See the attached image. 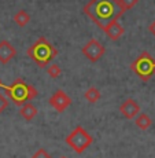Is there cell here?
<instances>
[{"mask_svg": "<svg viewBox=\"0 0 155 158\" xmlns=\"http://www.w3.org/2000/svg\"><path fill=\"white\" fill-rule=\"evenodd\" d=\"M32 158H51V154L48 153L45 148H39V150L32 156Z\"/></svg>", "mask_w": 155, "mask_h": 158, "instance_id": "obj_17", "label": "cell"}, {"mask_svg": "<svg viewBox=\"0 0 155 158\" xmlns=\"http://www.w3.org/2000/svg\"><path fill=\"white\" fill-rule=\"evenodd\" d=\"M26 54L39 68H45L58 55V50L45 37H39L28 48Z\"/></svg>", "mask_w": 155, "mask_h": 158, "instance_id": "obj_2", "label": "cell"}, {"mask_svg": "<svg viewBox=\"0 0 155 158\" xmlns=\"http://www.w3.org/2000/svg\"><path fill=\"white\" fill-rule=\"evenodd\" d=\"M84 98L87 99L89 103H96L100 99V92H99V89L96 87H91L89 89L85 91Z\"/></svg>", "mask_w": 155, "mask_h": 158, "instance_id": "obj_14", "label": "cell"}, {"mask_svg": "<svg viewBox=\"0 0 155 158\" xmlns=\"http://www.w3.org/2000/svg\"><path fill=\"white\" fill-rule=\"evenodd\" d=\"M48 103H50V106L52 109H55L58 113H63V111L71 105V98L65 92V91L58 89L50 98Z\"/></svg>", "mask_w": 155, "mask_h": 158, "instance_id": "obj_7", "label": "cell"}, {"mask_svg": "<svg viewBox=\"0 0 155 158\" xmlns=\"http://www.w3.org/2000/svg\"><path fill=\"white\" fill-rule=\"evenodd\" d=\"M3 85H4V84H3V83H0V87H3Z\"/></svg>", "mask_w": 155, "mask_h": 158, "instance_id": "obj_20", "label": "cell"}, {"mask_svg": "<svg viewBox=\"0 0 155 158\" xmlns=\"http://www.w3.org/2000/svg\"><path fill=\"white\" fill-rule=\"evenodd\" d=\"M92 142H93V138L80 125L74 131H71V133L67 135V138H66V143L78 154L84 153V151L92 144Z\"/></svg>", "mask_w": 155, "mask_h": 158, "instance_id": "obj_5", "label": "cell"}, {"mask_svg": "<svg viewBox=\"0 0 155 158\" xmlns=\"http://www.w3.org/2000/svg\"><path fill=\"white\" fill-rule=\"evenodd\" d=\"M14 21L15 23H17L18 26H21V28H23V26H26L28 23L30 22V15L28 11L25 10H19L18 13H15L14 15Z\"/></svg>", "mask_w": 155, "mask_h": 158, "instance_id": "obj_13", "label": "cell"}, {"mask_svg": "<svg viewBox=\"0 0 155 158\" xmlns=\"http://www.w3.org/2000/svg\"><path fill=\"white\" fill-rule=\"evenodd\" d=\"M118 3H120V6L122 7V10L126 13L128 10H130L132 7H135V6L137 4L139 0H118Z\"/></svg>", "mask_w": 155, "mask_h": 158, "instance_id": "obj_16", "label": "cell"}, {"mask_svg": "<svg viewBox=\"0 0 155 158\" xmlns=\"http://www.w3.org/2000/svg\"><path fill=\"white\" fill-rule=\"evenodd\" d=\"M120 111L124 117L128 118V120H133L136 115L140 113V106H139V103L136 102L135 99L128 98L126 101L121 105Z\"/></svg>", "mask_w": 155, "mask_h": 158, "instance_id": "obj_8", "label": "cell"}, {"mask_svg": "<svg viewBox=\"0 0 155 158\" xmlns=\"http://www.w3.org/2000/svg\"><path fill=\"white\" fill-rule=\"evenodd\" d=\"M17 55V50L7 40H0V63L7 65Z\"/></svg>", "mask_w": 155, "mask_h": 158, "instance_id": "obj_9", "label": "cell"}, {"mask_svg": "<svg viewBox=\"0 0 155 158\" xmlns=\"http://www.w3.org/2000/svg\"><path fill=\"white\" fill-rule=\"evenodd\" d=\"M2 88H4L8 98L17 106H22L23 103L37 98L39 95V91L36 89V87L26 84L22 78H17L11 85H3Z\"/></svg>", "mask_w": 155, "mask_h": 158, "instance_id": "obj_3", "label": "cell"}, {"mask_svg": "<svg viewBox=\"0 0 155 158\" xmlns=\"http://www.w3.org/2000/svg\"><path fill=\"white\" fill-rule=\"evenodd\" d=\"M85 15L91 18L102 30L113 21L120 19L125 11L120 6L118 0H91L84 6Z\"/></svg>", "mask_w": 155, "mask_h": 158, "instance_id": "obj_1", "label": "cell"}, {"mask_svg": "<svg viewBox=\"0 0 155 158\" xmlns=\"http://www.w3.org/2000/svg\"><path fill=\"white\" fill-rule=\"evenodd\" d=\"M83 54L91 62H98V60L106 54L104 45L96 39H91L87 44L83 47Z\"/></svg>", "mask_w": 155, "mask_h": 158, "instance_id": "obj_6", "label": "cell"}, {"mask_svg": "<svg viewBox=\"0 0 155 158\" xmlns=\"http://www.w3.org/2000/svg\"><path fill=\"white\" fill-rule=\"evenodd\" d=\"M135 124H136V127H137V128H140L141 131H147L151 125H153V120H151V117L148 114L139 113L135 117Z\"/></svg>", "mask_w": 155, "mask_h": 158, "instance_id": "obj_12", "label": "cell"}, {"mask_svg": "<svg viewBox=\"0 0 155 158\" xmlns=\"http://www.w3.org/2000/svg\"><path fill=\"white\" fill-rule=\"evenodd\" d=\"M148 30H150V32H151V35L155 36V21H154L153 23H151L150 26H148Z\"/></svg>", "mask_w": 155, "mask_h": 158, "instance_id": "obj_19", "label": "cell"}, {"mask_svg": "<svg viewBox=\"0 0 155 158\" xmlns=\"http://www.w3.org/2000/svg\"><path fill=\"white\" fill-rule=\"evenodd\" d=\"M47 73L51 78H58L62 74V69H60L59 65H51L47 68Z\"/></svg>", "mask_w": 155, "mask_h": 158, "instance_id": "obj_15", "label": "cell"}, {"mask_svg": "<svg viewBox=\"0 0 155 158\" xmlns=\"http://www.w3.org/2000/svg\"><path fill=\"white\" fill-rule=\"evenodd\" d=\"M7 107H8V101H7V98H6V96L3 95L2 92H0V114H2Z\"/></svg>", "mask_w": 155, "mask_h": 158, "instance_id": "obj_18", "label": "cell"}, {"mask_svg": "<svg viewBox=\"0 0 155 158\" xmlns=\"http://www.w3.org/2000/svg\"><path fill=\"white\" fill-rule=\"evenodd\" d=\"M103 32H104L106 35H107V37L111 39V40H118V39L124 35L125 29H124V26L121 25V23L118 22V19H117V21H113L110 25L106 26Z\"/></svg>", "mask_w": 155, "mask_h": 158, "instance_id": "obj_10", "label": "cell"}, {"mask_svg": "<svg viewBox=\"0 0 155 158\" xmlns=\"http://www.w3.org/2000/svg\"><path fill=\"white\" fill-rule=\"evenodd\" d=\"M130 70L139 76L143 81H148L155 74V59L150 52L144 51L130 63Z\"/></svg>", "mask_w": 155, "mask_h": 158, "instance_id": "obj_4", "label": "cell"}, {"mask_svg": "<svg viewBox=\"0 0 155 158\" xmlns=\"http://www.w3.org/2000/svg\"><path fill=\"white\" fill-rule=\"evenodd\" d=\"M37 113H39L37 107H36L35 105H32V103H29V102L23 103L19 109V114L22 115L23 120H26V121H32L33 118L37 115Z\"/></svg>", "mask_w": 155, "mask_h": 158, "instance_id": "obj_11", "label": "cell"}, {"mask_svg": "<svg viewBox=\"0 0 155 158\" xmlns=\"http://www.w3.org/2000/svg\"><path fill=\"white\" fill-rule=\"evenodd\" d=\"M60 158H66V157H60Z\"/></svg>", "mask_w": 155, "mask_h": 158, "instance_id": "obj_21", "label": "cell"}]
</instances>
